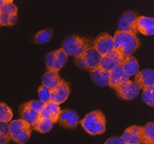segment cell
Wrapping results in <instances>:
<instances>
[{"label": "cell", "instance_id": "2", "mask_svg": "<svg viewBox=\"0 0 154 144\" xmlns=\"http://www.w3.org/2000/svg\"><path fill=\"white\" fill-rule=\"evenodd\" d=\"M81 126L84 128L86 133L92 136L102 135L106 131V118L103 112L92 111L90 113L86 114L85 117L80 122Z\"/></svg>", "mask_w": 154, "mask_h": 144}, {"label": "cell", "instance_id": "22", "mask_svg": "<svg viewBox=\"0 0 154 144\" xmlns=\"http://www.w3.org/2000/svg\"><path fill=\"white\" fill-rule=\"evenodd\" d=\"M55 124V122L53 120H49V119H40L34 123L32 125V130L37 131V132L41 133V134H46V133H49L51 130H53V126Z\"/></svg>", "mask_w": 154, "mask_h": 144}, {"label": "cell", "instance_id": "28", "mask_svg": "<svg viewBox=\"0 0 154 144\" xmlns=\"http://www.w3.org/2000/svg\"><path fill=\"white\" fill-rule=\"evenodd\" d=\"M11 140H12V138H11L8 123L0 121V143L8 144Z\"/></svg>", "mask_w": 154, "mask_h": 144}, {"label": "cell", "instance_id": "4", "mask_svg": "<svg viewBox=\"0 0 154 144\" xmlns=\"http://www.w3.org/2000/svg\"><path fill=\"white\" fill-rule=\"evenodd\" d=\"M10 126V133H11V138L14 142L18 144H24L29 140L32 136V125L26 122L25 120L17 119L12 120L8 123Z\"/></svg>", "mask_w": 154, "mask_h": 144}, {"label": "cell", "instance_id": "5", "mask_svg": "<svg viewBox=\"0 0 154 144\" xmlns=\"http://www.w3.org/2000/svg\"><path fill=\"white\" fill-rule=\"evenodd\" d=\"M92 42L79 36H68L62 41V48L70 57H78L87 49Z\"/></svg>", "mask_w": 154, "mask_h": 144}, {"label": "cell", "instance_id": "33", "mask_svg": "<svg viewBox=\"0 0 154 144\" xmlns=\"http://www.w3.org/2000/svg\"><path fill=\"white\" fill-rule=\"evenodd\" d=\"M2 1H4L5 3H10V2H14V0H2Z\"/></svg>", "mask_w": 154, "mask_h": 144}, {"label": "cell", "instance_id": "19", "mask_svg": "<svg viewBox=\"0 0 154 144\" xmlns=\"http://www.w3.org/2000/svg\"><path fill=\"white\" fill-rule=\"evenodd\" d=\"M90 72V78L93 83L99 87H106L109 85V72L97 67L91 70Z\"/></svg>", "mask_w": 154, "mask_h": 144}, {"label": "cell", "instance_id": "27", "mask_svg": "<svg viewBox=\"0 0 154 144\" xmlns=\"http://www.w3.org/2000/svg\"><path fill=\"white\" fill-rule=\"evenodd\" d=\"M142 100L147 106L151 107V108H154V86L148 87L143 90Z\"/></svg>", "mask_w": 154, "mask_h": 144}, {"label": "cell", "instance_id": "20", "mask_svg": "<svg viewBox=\"0 0 154 144\" xmlns=\"http://www.w3.org/2000/svg\"><path fill=\"white\" fill-rule=\"evenodd\" d=\"M61 81V78L59 76L58 71H51L47 70L44 74L41 77V85L45 86L46 88H48L49 90H53L54 88H56Z\"/></svg>", "mask_w": 154, "mask_h": 144}, {"label": "cell", "instance_id": "13", "mask_svg": "<svg viewBox=\"0 0 154 144\" xmlns=\"http://www.w3.org/2000/svg\"><path fill=\"white\" fill-rule=\"evenodd\" d=\"M58 122L60 123V125L72 130V128H77L78 124L81 122V120H80L75 111H73V110H63L59 116Z\"/></svg>", "mask_w": 154, "mask_h": 144}, {"label": "cell", "instance_id": "31", "mask_svg": "<svg viewBox=\"0 0 154 144\" xmlns=\"http://www.w3.org/2000/svg\"><path fill=\"white\" fill-rule=\"evenodd\" d=\"M27 104H29L32 109L36 110V111H38V112L42 111V109L44 108V106H45V102H43L42 100H40V99L31 100V101H29Z\"/></svg>", "mask_w": 154, "mask_h": 144}, {"label": "cell", "instance_id": "9", "mask_svg": "<svg viewBox=\"0 0 154 144\" xmlns=\"http://www.w3.org/2000/svg\"><path fill=\"white\" fill-rule=\"evenodd\" d=\"M137 15L134 12H127L123 13L121 18L118 22V29L123 31H130V33H137V27H136V21H137Z\"/></svg>", "mask_w": 154, "mask_h": 144}, {"label": "cell", "instance_id": "16", "mask_svg": "<svg viewBox=\"0 0 154 144\" xmlns=\"http://www.w3.org/2000/svg\"><path fill=\"white\" fill-rule=\"evenodd\" d=\"M61 108L60 104H57L55 102H46L44 106V108L42 109V111L40 112V118L42 119H49L53 120L54 122H58L59 120V116L61 114Z\"/></svg>", "mask_w": 154, "mask_h": 144}, {"label": "cell", "instance_id": "18", "mask_svg": "<svg viewBox=\"0 0 154 144\" xmlns=\"http://www.w3.org/2000/svg\"><path fill=\"white\" fill-rule=\"evenodd\" d=\"M19 115L21 116V118L23 120L29 122L31 125L36 123L40 119V112L34 110L27 102H25V104H21L19 107Z\"/></svg>", "mask_w": 154, "mask_h": 144}, {"label": "cell", "instance_id": "3", "mask_svg": "<svg viewBox=\"0 0 154 144\" xmlns=\"http://www.w3.org/2000/svg\"><path fill=\"white\" fill-rule=\"evenodd\" d=\"M101 59H102V54L93 46V42H92V44L89 45L87 47V49L82 54L75 57V63L81 69L91 71V70L95 69V68L100 67Z\"/></svg>", "mask_w": 154, "mask_h": 144}, {"label": "cell", "instance_id": "1", "mask_svg": "<svg viewBox=\"0 0 154 144\" xmlns=\"http://www.w3.org/2000/svg\"><path fill=\"white\" fill-rule=\"evenodd\" d=\"M113 39L114 48L118 49L124 55H130L134 53L140 45L136 34L130 31H123L118 29L114 34Z\"/></svg>", "mask_w": 154, "mask_h": 144}, {"label": "cell", "instance_id": "30", "mask_svg": "<svg viewBox=\"0 0 154 144\" xmlns=\"http://www.w3.org/2000/svg\"><path fill=\"white\" fill-rule=\"evenodd\" d=\"M38 98L42 100L43 102H49L51 101V90L46 88L45 86L41 85L38 88Z\"/></svg>", "mask_w": 154, "mask_h": 144}, {"label": "cell", "instance_id": "29", "mask_svg": "<svg viewBox=\"0 0 154 144\" xmlns=\"http://www.w3.org/2000/svg\"><path fill=\"white\" fill-rule=\"evenodd\" d=\"M45 65L47 70L56 71V50L51 51L45 55Z\"/></svg>", "mask_w": 154, "mask_h": 144}, {"label": "cell", "instance_id": "12", "mask_svg": "<svg viewBox=\"0 0 154 144\" xmlns=\"http://www.w3.org/2000/svg\"><path fill=\"white\" fill-rule=\"evenodd\" d=\"M125 144H144L143 139V126L132 125L126 128L122 134Z\"/></svg>", "mask_w": 154, "mask_h": 144}, {"label": "cell", "instance_id": "25", "mask_svg": "<svg viewBox=\"0 0 154 144\" xmlns=\"http://www.w3.org/2000/svg\"><path fill=\"white\" fill-rule=\"evenodd\" d=\"M53 38V31L51 29H43L36 34L35 36V42L37 44H45V43L49 42L51 39Z\"/></svg>", "mask_w": 154, "mask_h": 144}, {"label": "cell", "instance_id": "10", "mask_svg": "<svg viewBox=\"0 0 154 144\" xmlns=\"http://www.w3.org/2000/svg\"><path fill=\"white\" fill-rule=\"evenodd\" d=\"M69 94H70V89H69L68 83L64 79H61L59 85L51 90V101L57 104H61L66 101V99L69 97Z\"/></svg>", "mask_w": 154, "mask_h": 144}, {"label": "cell", "instance_id": "21", "mask_svg": "<svg viewBox=\"0 0 154 144\" xmlns=\"http://www.w3.org/2000/svg\"><path fill=\"white\" fill-rule=\"evenodd\" d=\"M121 66H122L124 71L127 73L129 76L135 75L136 73L140 71V65H138L137 60L132 54L125 55V57H124V60H123V63Z\"/></svg>", "mask_w": 154, "mask_h": 144}, {"label": "cell", "instance_id": "24", "mask_svg": "<svg viewBox=\"0 0 154 144\" xmlns=\"http://www.w3.org/2000/svg\"><path fill=\"white\" fill-rule=\"evenodd\" d=\"M69 55L67 54V52L64 49L60 48L56 50V71L59 72L65 66V64L67 63V60H68Z\"/></svg>", "mask_w": 154, "mask_h": 144}, {"label": "cell", "instance_id": "14", "mask_svg": "<svg viewBox=\"0 0 154 144\" xmlns=\"http://www.w3.org/2000/svg\"><path fill=\"white\" fill-rule=\"evenodd\" d=\"M134 81L144 90L148 87L154 86V70L153 69H144L138 71L134 75Z\"/></svg>", "mask_w": 154, "mask_h": 144}, {"label": "cell", "instance_id": "32", "mask_svg": "<svg viewBox=\"0 0 154 144\" xmlns=\"http://www.w3.org/2000/svg\"><path fill=\"white\" fill-rule=\"evenodd\" d=\"M106 144H111V143H118V144H125V141H124V139L122 137H111V138H109L107 141H105Z\"/></svg>", "mask_w": 154, "mask_h": 144}, {"label": "cell", "instance_id": "6", "mask_svg": "<svg viewBox=\"0 0 154 144\" xmlns=\"http://www.w3.org/2000/svg\"><path fill=\"white\" fill-rule=\"evenodd\" d=\"M125 57V55L122 52L118 50V49H112L111 51L105 53L102 55L101 63H100V67L102 69L106 70V71L110 72L111 70L118 68L119 66L122 65L123 60Z\"/></svg>", "mask_w": 154, "mask_h": 144}, {"label": "cell", "instance_id": "23", "mask_svg": "<svg viewBox=\"0 0 154 144\" xmlns=\"http://www.w3.org/2000/svg\"><path fill=\"white\" fill-rule=\"evenodd\" d=\"M144 144H154V122H148L143 126Z\"/></svg>", "mask_w": 154, "mask_h": 144}, {"label": "cell", "instance_id": "17", "mask_svg": "<svg viewBox=\"0 0 154 144\" xmlns=\"http://www.w3.org/2000/svg\"><path fill=\"white\" fill-rule=\"evenodd\" d=\"M137 33H140L144 36L154 35V18L147 16H138L136 21Z\"/></svg>", "mask_w": 154, "mask_h": 144}, {"label": "cell", "instance_id": "8", "mask_svg": "<svg viewBox=\"0 0 154 144\" xmlns=\"http://www.w3.org/2000/svg\"><path fill=\"white\" fill-rule=\"evenodd\" d=\"M17 6L14 2L4 3L0 6V24L2 26H12L18 20L17 16Z\"/></svg>", "mask_w": 154, "mask_h": 144}, {"label": "cell", "instance_id": "15", "mask_svg": "<svg viewBox=\"0 0 154 144\" xmlns=\"http://www.w3.org/2000/svg\"><path fill=\"white\" fill-rule=\"evenodd\" d=\"M129 79L130 76L124 71L122 66H119L118 68H116V69L111 70L109 72V85H108V87L116 90L119 86L122 85L125 81H129Z\"/></svg>", "mask_w": 154, "mask_h": 144}, {"label": "cell", "instance_id": "26", "mask_svg": "<svg viewBox=\"0 0 154 144\" xmlns=\"http://www.w3.org/2000/svg\"><path fill=\"white\" fill-rule=\"evenodd\" d=\"M13 120V111L4 102L0 104V121L10 123Z\"/></svg>", "mask_w": 154, "mask_h": 144}, {"label": "cell", "instance_id": "11", "mask_svg": "<svg viewBox=\"0 0 154 144\" xmlns=\"http://www.w3.org/2000/svg\"><path fill=\"white\" fill-rule=\"evenodd\" d=\"M93 42V46L97 48V50L101 53L102 55L105 53L111 51L112 49H114V39L112 36H110L107 33H103L101 35H99Z\"/></svg>", "mask_w": 154, "mask_h": 144}, {"label": "cell", "instance_id": "7", "mask_svg": "<svg viewBox=\"0 0 154 144\" xmlns=\"http://www.w3.org/2000/svg\"><path fill=\"white\" fill-rule=\"evenodd\" d=\"M140 87L134 81H127L116 89V95L124 100L135 99L140 92Z\"/></svg>", "mask_w": 154, "mask_h": 144}]
</instances>
